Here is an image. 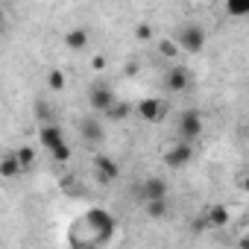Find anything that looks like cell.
Returning a JSON list of instances; mask_svg holds the SVG:
<instances>
[{
	"instance_id": "11",
	"label": "cell",
	"mask_w": 249,
	"mask_h": 249,
	"mask_svg": "<svg viewBox=\"0 0 249 249\" xmlns=\"http://www.w3.org/2000/svg\"><path fill=\"white\" fill-rule=\"evenodd\" d=\"M205 223L214 226V229H223V226H229V211H226L223 205H211V208L205 211Z\"/></svg>"
},
{
	"instance_id": "10",
	"label": "cell",
	"mask_w": 249,
	"mask_h": 249,
	"mask_svg": "<svg viewBox=\"0 0 249 249\" xmlns=\"http://www.w3.org/2000/svg\"><path fill=\"white\" fill-rule=\"evenodd\" d=\"M38 141H41V147H44L47 153L56 150L59 144H65L62 126H56V123H41V126H38Z\"/></svg>"
},
{
	"instance_id": "6",
	"label": "cell",
	"mask_w": 249,
	"mask_h": 249,
	"mask_svg": "<svg viewBox=\"0 0 249 249\" xmlns=\"http://www.w3.org/2000/svg\"><path fill=\"white\" fill-rule=\"evenodd\" d=\"M135 111L141 114V120L159 123V120H164V114H167V103H164V100H156V97H144V100L135 106Z\"/></svg>"
},
{
	"instance_id": "4",
	"label": "cell",
	"mask_w": 249,
	"mask_h": 249,
	"mask_svg": "<svg viewBox=\"0 0 249 249\" xmlns=\"http://www.w3.org/2000/svg\"><path fill=\"white\" fill-rule=\"evenodd\" d=\"M114 103H117V100H114V91H111L106 82H97V85H91V88H88V106H91L94 111L106 114Z\"/></svg>"
},
{
	"instance_id": "1",
	"label": "cell",
	"mask_w": 249,
	"mask_h": 249,
	"mask_svg": "<svg viewBox=\"0 0 249 249\" xmlns=\"http://www.w3.org/2000/svg\"><path fill=\"white\" fill-rule=\"evenodd\" d=\"M176 41H179V47H182V53H188V56H194V53H199L202 47H205V30L199 27V24H185L176 36H173Z\"/></svg>"
},
{
	"instance_id": "9",
	"label": "cell",
	"mask_w": 249,
	"mask_h": 249,
	"mask_svg": "<svg viewBox=\"0 0 249 249\" xmlns=\"http://www.w3.org/2000/svg\"><path fill=\"white\" fill-rule=\"evenodd\" d=\"M79 135H82V141H85V144H100V141L106 138L103 123H100L94 114H88V117H82V120H79Z\"/></svg>"
},
{
	"instance_id": "24",
	"label": "cell",
	"mask_w": 249,
	"mask_h": 249,
	"mask_svg": "<svg viewBox=\"0 0 249 249\" xmlns=\"http://www.w3.org/2000/svg\"><path fill=\"white\" fill-rule=\"evenodd\" d=\"M91 65H94L97 71H103V68H106V59H103V56H94V62H91Z\"/></svg>"
},
{
	"instance_id": "15",
	"label": "cell",
	"mask_w": 249,
	"mask_h": 249,
	"mask_svg": "<svg viewBox=\"0 0 249 249\" xmlns=\"http://www.w3.org/2000/svg\"><path fill=\"white\" fill-rule=\"evenodd\" d=\"M132 111H135V106L123 103V100H117V103H114V106H111V108L106 111V117H108V120H126V117H129Z\"/></svg>"
},
{
	"instance_id": "3",
	"label": "cell",
	"mask_w": 249,
	"mask_h": 249,
	"mask_svg": "<svg viewBox=\"0 0 249 249\" xmlns=\"http://www.w3.org/2000/svg\"><path fill=\"white\" fill-rule=\"evenodd\" d=\"M176 132H179L182 141H196V138L202 135V114H199L196 108H185V111L179 114Z\"/></svg>"
},
{
	"instance_id": "22",
	"label": "cell",
	"mask_w": 249,
	"mask_h": 249,
	"mask_svg": "<svg viewBox=\"0 0 249 249\" xmlns=\"http://www.w3.org/2000/svg\"><path fill=\"white\" fill-rule=\"evenodd\" d=\"M62 191L65 194H82V188L76 185V176H65L62 179Z\"/></svg>"
},
{
	"instance_id": "17",
	"label": "cell",
	"mask_w": 249,
	"mask_h": 249,
	"mask_svg": "<svg viewBox=\"0 0 249 249\" xmlns=\"http://www.w3.org/2000/svg\"><path fill=\"white\" fill-rule=\"evenodd\" d=\"M15 156H18V161H21L24 170H30V167L36 164V150H33V147H18Z\"/></svg>"
},
{
	"instance_id": "23",
	"label": "cell",
	"mask_w": 249,
	"mask_h": 249,
	"mask_svg": "<svg viewBox=\"0 0 249 249\" xmlns=\"http://www.w3.org/2000/svg\"><path fill=\"white\" fill-rule=\"evenodd\" d=\"M135 36H138L141 41H150V38H153V27H150V24H138V27H135Z\"/></svg>"
},
{
	"instance_id": "25",
	"label": "cell",
	"mask_w": 249,
	"mask_h": 249,
	"mask_svg": "<svg viewBox=\"0 0 249 249\" xmlns=\"http://www.w3.org/2000/svg\"><path fill=\"white\" fill-rule=\"evenodd\" d=\"M240 188H243V191L249 194V176H243V179H240Z\"/></svg>"
},
{
	"instance_id": "26",
	"label": "cell",
	"mask_w": 249,
	"mask_h": 249,
	"mask_svg": "<svg viewBox=\"0 0 249 249\" xmlns=\"http://www.w3.org/2000/svg\"><path fill=\"white\" fill-rule=\"evenodd\" d=\"M246 129H249V120H246Z\"/></svg>"
},
{
	"instance_id": "16",
	"label": "cell",
	"mask_w": 249,
	"mask_h": 249,
	"mask_svg": "<svg viewBox=\"0 0 249 249\" xmlns=\"http://www.w3.org/2000/svg\"><path fill=\"white\" fill-rule=\"evenodd\" d=\"M226 15H231V18H249V0H226Z\"/></svg>"
},
{
	"instance_id": "19",
	"label": "cell",
	"mask_w": 249,
	"mask_h": 249,
	"mask_svg": "<svg viewBox=\"0 0 249 249\" xmlns=\"http://www.w3.org/2000/svg\"><path fill=\"white\" fill-rule=\"evenodd\" d=\"M65 82H68V79H65L62 71H47V88H50V91H62Z\"/></svg>"
},
{
	"instance_id": "8",
	"label": "cell",
	"mask_w": 249,
	"mask_h": 249,
	"mask_svg": "<svg viewBox=\"0 0 249 249\" xmlns=\"http://www.w3.org/2000/svg\"><path fill=\"white\" fill-rule=\"evenodd\" d=\"M94 179H97L100 185H108V182L120 179L117 161H111L108 156H94Z\"/></svg>"
},
{
	"instance_id": "14",
	"label": "cell",
	"mask_w": 249,
	"mask_h": 249,
	"mask_svg": "<svg viewBox=\"0 0 249 249\" xmlns=\"http://www.w3.org/2000/svg\"><path fill=\"white\" fill-rule=\"evenodd\" d=\"M88 44V33L85 30H68V36H65V47L68 50H82Z\"/></svg>"
},
{
	"instance_id": "21",
	"label": "cell",
	"mask_w": 249,
	"mask_h": 249,
	"mask_svg": "<svg viewBox=\"0 0 249 249\" xmlns=\"http://www.w3.org/2000/svg\"><path fill=\"white\" fill-rule=\"evenodd\" d=\"M50 156H53V161H59V164L71 161V147H68V141H65V144H59L56 150H50Z\"/></svg>"
},
{
	"instance_id": "7",
	"label": "cell",
	"mask_w": 249,
	"mask_h": 249,
	"mask_svg": "<svg viewBox=\"0 0 249 249\" xmlns=\"http://www.w3.org/2000/svg\"><path fill=\"white\" fill-rule=\"evenodd\" d=\"M191 159H194V147H191V141H179L176 147H170V150L164 153V164H167L170 170H179V167L191 164Z\"/></svg>"
},
{
	"instance_id": "20",
	"label": "cell",
	"mask_w": 249,
	"mask_h": 249,
	"mask_svg": "<svg viewBox=\"0 0 249 249\" xmlns=\"http://www.w3.org/2000/svg\"><path fill=\"white\" fill-rule=\"evenodd\" d=\"M36 117H38V126L41 123H53V111H50V106H44L41 100L36 103Z\"/></svg>"
},
{
	"instance_id": "18",
	"label": "cell",
	"mask_w": 249,
	"mask_h": 249,
	"mask_svg": "<svg viewBox=\"0 0 249 249\" xmlns=\"http://www.w3.org/2000/svg\"><path fill=\"white\" fill-rule=\"evenodd\" d=\"M179 50H182V47H179V41H176V38H164V41H159V53H161V56H167V59H173Z\"/></svg>"
},
{
	"instance_id": "5",
	"label": "cell",
	"mask_w": 249,
	"mask_h": 249,
	"mask_svg": "<svg viewBox=\"0 0 249 249\" xmlns=\"http://www.w3.org/2000/svg\"><path fill=\"white\" fill-rule=\"evenodd\" d=\"M191 85H194V73H191L188 68H182V65L170 68L167 76H164V88H167L170 94H182V91H188Z\"/></svg>"
},
{
	"instance_id": "2",
	"label": "cell",
	"mask_w": 249,
	"mask_h": 249,
	"mask_svg": "<svg viewBox=\"0 0 249 249\" xmlns=\"http://www.w3.org/2000/svg\"><path fill=\"white\" fill-rule=\"evenodd\" d=\"M167 194H170V185L161 176H147L141 185H135V196H138L141 205L150 202V199H167Z\"/></svg>"
},
{
	"instance_id": "12",
	"label": "cell",
	"mask_w": 249,
	"mask_h": 249,
	"mask_svg": "<svg viewBox=\"0 0 249 249\" xmlns=\"http://www.w3.org/2000/svg\"><path fill=\"white\" fill-rule=\"evenodd\" d=\"M144 211H147L150 220H164L170 205H167V199H150V202H144Z\"/></svg>"
},
{
	"instance_id": "13",
	"label": "cell",
	"mask_w": 249,
	"mask_h": 249,
	"mask_svg": "<svg viewBox=\"0 0 249 249\" xmlns=\"http://www.w3.org/2000/svg\"><path fill=\"white\" fill-rule=\"evenodd\" d=\"M0 173H3V179H15L18 173H24V167H21V161H18V156H15V153L3 156V164H0Z\"/></svg>"
}]
</instances>
